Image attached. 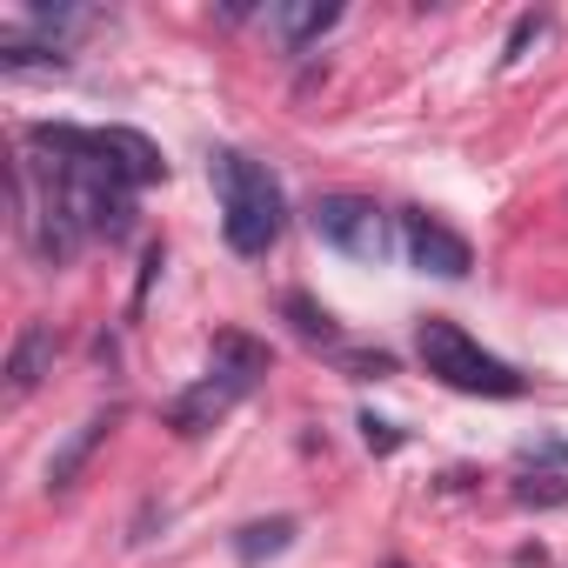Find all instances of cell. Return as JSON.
Returning a JSON list of instances; mask_svg holds the SVG:
<instances>
[{
  "instance_id": "cell-3",
  "label": "cell",
  "mask_w": 568,
  "mask_h": 568,
  "mask_svg": "<svg viewBox=\"0 0 568 568\" xmlns=\"http://www.w3.org/2000/svg\"><path fill=\"white\" fill-rule=\"evenodd\" d=\"M28 148H48V154H61V161H94V168H108L114 181H128L134 194L154 187V181H168L161 148H154L148 134H134V128H68V121H34V128H28Z\"/></svg>"
},
{
  "instance_id": "cell-17",
  "label": "cell",
  "mask_w": 568,
  "mask_h": 568,
  "mask_svg": "<svg viewBox=\"0 0 568 568\" xmlns=\"http://www.w3.org/2000/svg\"><path fill=\"white\" fill-rule=\"evenodd\" d=\"M362 442H368V448H375V455H395V448H402V442H408V435H402V428H395V422H375V415H362Z\"/></svg>"
},
{
  "instance_id": "cell-10",
  "label": "cell",
  "mask_w": 568,
  "mask_h": 568,
  "mask_svg": "<svg viewBox=\"0 0 568 568\" xmlns=\"http://www.w3.org/2000/svg\"><path fill=\"white\" fill-rule=\"evenodd\" d=\"M207 368H221V375H234V382L254 388V382L274 368V355H267V342H254V335H241V328H221L214 348H207Z\"/></svg>"
},
{
  "instance_id": "cell-4",
  "label": "cell",
  "mask_w": 568,
  "mask_h": 568,
  "mask_svg": "<svg viewBox=\"0 0 568 568\" xmlns=\"http://www.w3.org/2000/svg\"><path fill=\"white\" fill-rule=\"evenodd\" d=\"M308 227L335 247V254H348V261H388V214L368 201V194H322L315 207H308Z\"/></svg>"
},
{
  "instance_id": "cell-13",
  "label": "cell",
  "mask_w": 568,
  "mask_h": 568,
  "mask_svg": "<svg viewBox=\"0 0 568 568\" xmlns=\"http://www.w3.org/2000/svg\"><path fill=\"white\" fill-rule=\"evenodd\" d=\"M281 315H288V322H295V335H302V342H322V348H342V328H335V315H328V308H315V302H308L302 288H295V295H281Z\"/></svg>"
},
{
  "instance_id": "cell-15",
  "label": "cell",
  "mask_w": 568,
  "mask_h": 568,
  "mask_svg": "<svg viewBox=\"0 0 568 568\" xmlns=\"http://www.w3.org/2000/svg\"><path fill=\"white\" fill-rule=\"evenodd\" d=\"M28 21H34V28H48L54 41H61V34H88V28H101V14H88V8H48V0H34Z\"/></svg>"
},
{
  "instance_id": "cell-9",
  "label": "cell",
  "mask_w": 568,
  "mask_h": 568,
  "mask_svg": "<svg viewBox=\"0 0 568 568\" xmlns=\"http://www.w3.org/2000/svg\"><path fill=\"white\" fill-rule=\"evenodd\" d=\"M48 368H54V335L41 322H28L8 348V395H34L48 382Z\"/></svg>"
},
{
  "instance_id": "cell-7",
  "label": "cell",
  "mask_w": 568,
  "mask_h": 568,
  "mask_svg": "<svg viewBox=\"0 0 568 568\" xmlns=\"http://www.w3.org/2000/svg\"><path fill=\"white\" fill-rule=\"evenodd\" d=\"M114 422H121V408H101V415H88V422H81V428L48 455V488H54V495L81 481V468H88V462H94V448L114 435Z\"/></svg>"
},
{
  "instance_id": "cell-8",
  "label": "cell",
  "mask_w": 568,
  "mask_h": 568,
  "mask_svg": "<svg viewBox=\"0 0 568 568\" xmlns=\"http://www.w3.org/2000/svg\"><path fill=\"white\" fill-rule=\"evenodd\" d=\"M342 21V0H281V8H267V28L281 34V48H308V41H322L328 28Z\"/></svg>"
},
{
  "instance_id": "cell-14",
  "label": "cell",
  "mask_w": 568,
  "mask_h": 568,
  "mask_svg": "<svg viewBox=\"0 0 568 568\" xmlns=\"http://www.w3.org/2000/svg\"><path fill=\"white\" fill-rule=\"evenodd\" d=\"M335 368L348 382H388L395 375V355L388 348H335Z\"/></svg>"
},
{
  "instance_id": "cell-5",
  "label": "cell",
  "mask_w": 568,
  "mask_h": 568,
  "mask_svg": "<svg viewBox=\"0 0 568 568\" xmlns=\"http://www.w3.org/2000/svg\"><path fill=\"white\" fill-rule=\"evenodd\" d=\"M402 241H408V261H415L422 274L462 281V274L475 267V247H468L442 214H428V207H408V214H402Z\"/></svg>"
},
{
  "instance_id": "cell-2",
  "label": "cell",
  "mask_w": 568,
  "mask_h": 568,
  "mask_svg": "<svg viewBox=\"0 0 568 568\" xmlns=\"http://www.w3.org/2000/svg\"><path fill=\"white\" fill-rule=\"evenodd\" d=\"M415 355H422V368H428L442 388H455V395H488V402L528 395V375L508 368L501 355H488V348H481L468 328H455L448 315H428V322L415 328Z\"/></svg>"
},
{
  "instance_id": "cell-12",
  "label": "cell",
  "mask_w": 568,
  "mask_h": 568,
  "mask_svg": "<svg viewBox=\"0 0 568 568\" xmlns=\"http://www.w3.org/2000/svg\"><path fill=\"white\" fill-rule=\"evenodd\" d=\"M0 68L8 74H68V48L61 41H0Z\"/></svg>"
},
{
  "instance_id": "cell-1",
  "label": "cell",
  "mask_w": 568,
  "mask_h": 568,
  "mask_svg": "<svg viewBox=\"0 0 568 568\" xmlns=\"http://www.w3.org/2000/svg\"><path fill=\"white\" fill-rule=\"evenodd\" d=\"M207 181H214V201H221V234L241 261H261L281 227H288V201H281V181L247 161L241 148H214L207 154Z\"/></svg>"
},
{
  "instance_id": "cell-6",
  "label": "cell",
  "mask_w": 568,
  "mask_h": 568,
  "mask_svg": "<svg viewBox=\"0 0 568 568\" xmlns=\"http://www.w3.org/2000/svg\"><path fill=\"white\" fill-rule=\"evenodd\" d=\"M247 395H254L247 382H234V375L207 368V375H201L194 388H181V395L168 402V428H174L181 442H194V435H207V428H214V422H221V415H227L234 402H247Z\"/></svg>"
},
{
  "instance_id": "cell-11",
  "label": "cell",
  "mask_w": 568,
  "mask_h": 568,
  "mask_svg": "<svg viewBox=\"0 0 568 568\" xmlns=\"http://www.w3.org/2000/svg\"><path fill=\"white\" fill-rule=\"evenodd\" d=\"M295 535H302V521H295V515L247 521V528H234V561H241V568H254V561H267V555H288V548H295Z\"/></svg>"
},
{
  "instance_id": "cell-18",
  "label": "cell",
  "mask_w": 568,
  "mask_h": 568,
  "mask_svg": "<svg viewBox=\"0 0 568 568\" xmlns=\"http://www.w3.org/2000/svg\"><path fill=\"white\" fill-rule=\"evenodd\" d=\"M535 34H541V14H521V21L508 28V48H501V61H521V48H528Z\"/></svg>"
},
{
  "instance_id": "cell-16",
  "label": "cell",
  "mask_w": 568,
  "mask_h": 568,
  "mask_svg": "<svg viewBox=\"0 0 568 568\" xmlns=\"http://www.w3.org/2000/svg\"><path fill=\"white\" fill-rule=\"evenodd\" d=\"M515 501L521 508H568V481L561 475H521L515 481Z\"/></svg>"
}]
</instances>
